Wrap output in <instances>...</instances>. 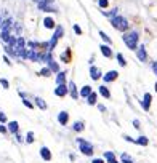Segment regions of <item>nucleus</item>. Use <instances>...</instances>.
Returning a JSON list of instances; mask_svg holds the SVG:
<instances>
[{"label": "nucleus", "mask_w": 157, "mask_h": 163, "mask_svg": "<svg viewBox=\"0 0 157 163\" xmlns=\"http://www.w3.org/2000/svg\"><path fill=\"white\" fill-rule=\"evenodd\" d=\"M99 37H101V38H103V42H104L106 45H111V43H112V40H111V37H109V35H107V34H106L104 31H99Z\"/></svg>", "instance_id": "nucleus-21"}, {"label": "nucleus", "mask_w": 157, "mask_h": 163, "mask_svg": "<svg viewBox=\"0 0 157 163\" xmlns=\"http://www.w3.org/2000/svg\"><path fill=\"white\" fill-rule=\"evenodd\" d=\"M18 128H19L18 121H10V123H8V130H10V133H13V134H18Z\"/></svg>", "instance_id": "nucleus-17"}, {"label": "nucleus", "mask_w": 157, "mask_h": 163, "mask_svg": "<svg viewBox=\"0 0 157 163\" xmlns=\"http://www.w3.org/2000/svg\"><path fill=\"white\" fill-rule=\"evenodd\" d=\"M23 104H24V106H27L29 109H32V107H34V104H32L31 101H27V99H23Z\"/></svg>", "instance_id": "nucleus-35"}, {"label": "nucleus", "mask_w": 157, "mask_h": 163, "mask_svg": "<svg viewBox=\"0 0 157 163\" xmlns=\"http://www.w3.org/2000/svg\"><path fill=\"white\" fill-rule=\"evenodd\" d=\"M96 98H98V96H96V93H92L90 96L87 98V102H88L90 106H95V104H96Z\"/></svg>", "instance_id": "nucleus-27"}, {"label": "nucleus", "mask_w": 157, "mask_h": 163, "mask_svg": "<svg viewBox=\"0 0 157 163\" xmlns=\"http://www.w3.org/2000/svg\"><path fill=\"white\" fill-rule=\"evenodd\" d=\"M123 43L127 45L128 50H138V42H139V34L138 31H128L122 35Z\"/></svg>", "instance_id": "nucleus-1"}, {"label": "nucleus", "mask_w": 157, "mask_h": 163, "mask_svg": "<svg viewBox=\"0 0 157 163\" xmlns=\"http://www.w3.org/2000/svg\"><path fill=\"white\" fill-rule=\"evenodd\" d=\"M26 141H27V144H32L34 142V133L32 131H29L26 134Z\"/></svg>", "instance_id": "nucleus-30"}, {"label": "nucleus", "mask_w": 157, "mask_h": 163, "mask_svg": "<svg viewBox=\"0 0 157 163\" xmlns=\"http://www.w3.org/2000/svg\"><path fill=\"white\" fill-rule=\"evenodd\" d=\"M133 126H135L136 130H139V128H141V125H139V120H136V118L133 120Z\"/></svg>", "instance_id": "nucleus-36"}, {"label": "nucleus", "mask_w": 157, "mask_h": 163, "mask_svg": "<svg viewBox=\"0 0 157 163\" xmlns=\"http://www.w3.org/2000/svg\"><path fill=\"white\" fill-rule=\"evenodd\" d=\"M111 26L114 27V29H117V31H120V32H128V27H130V22L127 21V18H123V16H116V18H112L111 19Z\"/></svg>", "instance_id": "nucleus-2"}, {"label": "nucleus", "mask_w": 157, "mask_h": 163, "mask_svg": "<svg viewBox=\"0 0 157 163\" xmlns=\"http://www.w3.org/2000/svg\"><path fill=\"white\" fill-rule=\"evenodd\" d=\"M116 58H117V61H119V66H122V67L127 66V59H125V56H123L122 53H117V54H116Z\"/></svg>", "instance_id": "nucleus-24"}, {"label": "nucleus", "mask_w": 157, "mask_h": 163, "mask_svg": "<svg viewBox=\"0 0 157 163\" xmlns=\"http://www.w3.org/2000/svg\"><path fill=\"white\" fill-rule=\"evenodd\" d=\"M35 104H37L40 109H44V111L47 109V102H45L44 99H40V98H37V99H35Z\"/></svg>", "instance_id": "nucleus-28"}, {"label": "nucleus", "mask_w": 157, "mask_h": 163, "mask_svg": "<svg viewBox=\"0 0 157 163\" xmlns=\"http://www.w3.org/2000/svg\"><path fill=\"white\" fill-rule=\"evenodd\" d=\"M152 71H154V74L157 75V61H154V62H152Z\"/></svg>", "instance_id": "nucleus-39"}, {"label": "nucleus", "mask_w": 157, "mask_h": 163, "mask_svg": "<svg viewBox=\"0 0 157 163\" xmlns=\"http://www.w3.org/2000/svg\"><path fill=\"white\" fill-rule=\"evenodd\" d=\"M72 29H74V32H76L77 35H82V29H80V26L74 24V27H72Z\"/></svg>", "instance_id": "nucleus-34"}, {"label": "nucleus", "mask_w": 157, "mask_h": 163, "mask_svg": "<svg viewBox=\"0 0 157 163\" xmlns=\"http://www.w3.org/2000/svg\"><path fill=\"white\" fill-rule=\"evenodd\" d=\"M74 131H83V123H82V121H76V123H74Z\"/></svg>", "instance_id": "nucleus-29"}, {"label": "nucleus", "mask_w": 157, "mask_h": 163, "mask_svg": "<svg viewBox=\"0 0 157 163\" xmlns=\"http://www.w3.org/2000/svg\"><path fill=\"white\" fill-rule=\"evenodd\" d=\"M47 64H48V67L51 69V72H61V71H60V66H58V64H56V62L53 61V58H51V59H50Z\"/></svg>", "instance_id": "nucleus-20"}, {"label": "nucleus", "mask_w": 157, "mask_h": 163, "mask_svg": "<svg viewBox=\"0 0 157 163\" xmlns=\"http://www.w3.org/2000/svg\"><path fill=\"white\" fill-rule=\"evenodd\" d=\"M67 93H69V86H66V85H58L55 88V94H56V96H60V98L66 96Z\"/></svg>", "instance_id": "nucleus-9"}, {"label": "nucleus", "mask_w": 157, "mask_h": 163, "mask_svg": "<svg viewBox=\"0 0 157 163\" xmlns=\"http://www.w3.org/2000/svg\"><path fill=\"white\" fill-rule=\"evenodd\" d=\"M67 86H69V93H71V96H72V98L76 99V98H77V88H76V85H74V82L71 80Z\"/></svg>", "instance_id": "nucleus-18"}, {"label": "nucleus", "mask_w": 157, "mask_h": 163, "mask_svg": "<svg viewBox=\"0 0 157 163\" xmlns=\"http://www.w3.org/2000/svg\"><path fill=\"white\" fill-rule=\"evenodd\" d=\"M44 26L47 27V29H53V27L56 29V24H55V19L53 18H45L44 19Z\"/></svg>", "instance_id": "nucleus-15"}, {"label": "nucleus", "mask_w": 157, "mask_h": 163, "mask_svg": "<svg viewBox=\"0 0 157 163\" xmlns=\"http://www.w3.org/2000/svg\"><path fill=\"white\" fill-rule=\"evenodd\" d=\"M120 161H122V163H135V160H133L130 155H128L127 152H123V154L120 155Z\"/></svg>", "instance_id": "nucleus-22"}, {"label": "nucleus", "mask_w": 157, "mask_h": 163, "mask_svg": "<svg viewBox=\"0 0 157 163\" xmlns=\"http://www.w3.org/2000/svg\"><path fill=\"white\" fill-rule=\"evenodd\" d=\"M0 121H2V123H5V121H7V115L3 112H0Z\"/></svg>", "instance_id": "nucleus-37"}, {"label": "nucleus", "mask_w": 157, "mask_h": 163, "mask_svg": "<svg viewBox=\"0 0 157 163\" xmlns=\"http://www.w3.org/2000/svg\"><path fill=\"white\" fill-rule=\"evenodd\" d=\"M90 77H92V80H99V78L103 77L101 69H99V67H96V66H92V67H90Z\"/></svg>", "instance_id": "nucleus-8"}, {"label": "nucleus", "mask_w": 157, "mask_h": 163, "mask_svg": "<svg viewBox=\"0 0 157 163\" xmlns=\"http://www.w3.org/2000/svg\"><path fill=\"white\" fill-rule=\"evenodd\" d=\"M98 5L101 7V8H107V5H109V0H98Z\"/></svg>", "instance_id": "nucleus-31"}, {"label": "nucleus", "mask_w": 157, "mask_h": 163, "mask_svg": "<svg viewBox=\"0 0 157 163\" xmlns=\"http://www.w3.org/2000/svg\"><path fill=\"white\" fill-rule=\"evenodd\" d=\"M63 32H64L63 26H56V31H55V34H53V37H51V40H50V48H51V50L56 47V43H58V40L63 37Z\"/></svg>", "instance_id": "nucleus-4"}, {"label": "nucleus", "mask_w": 157, "mask_h": 163, "mask_svg": "<svg viewBox=\"0 0 157 163\" xmlns=\"http://www.w3.org/2000/svg\"><path fill=\"white\" fill-rule=\"evenodd\" d=\"M119 77V72L117 71H109L103 75V80H104V83H111V82H114Z\"/></svg>", "instance_id": "nucleus-7"}, {"label": "nucleus", "mask_w": 157, "mask_h": 163, "mask_svg": "<svg viewBox=\"0 0 157 163\" xmlns=\"http://www.w3.org/2000/svg\"><path fill=\"white\" fill-rule=\"evenodd\" d=\"M151 104H152V96H151V93H144V96H143V101H141V107L148 112L149 109H151Z\"/></svg>", "instance_id": "nucleus-6"}, {"label": "nucleus", "mask_w": 157, "mask_h": 163, "mask_svg": "<svg viewBox=\"0 0 157 163\" xmlns=\"http://www.w3.org/2000/svg\"><path fill=\"white\" fill-rule=\"evenodd\" d=\"M136 58L141 62H146L148 61V51H146V47L144 45H139L138 47V50H136Z\"/></svg>", "instance_id": "nucleus-5"}, {"label": "nucleus", "mask_w": 157, "mask_h": 163, "mask_svg": "<svg viewBox=\"0 0 157 163\" xmlns=\"http://www.w3.org/2000/svg\"><path fill=\"white\" fill-rule=\"evenodd\" d=\"M93 91H92V86H88V85H85L82 90H80V96H83V98H88L90 94H92Z\"/></svg>", "instance_id": "nucleus-16"}, {"label": "nucleus", "mask_w": 157, "mask_h": 163, "mask_svg": "<svg viewBox=\"0 0 157 163\" xmlns=\"http://www.w3.org/2000/svg\"><path fill=\"white\" fill-rule=\"evenodd\" d=\"M39 75H42V77H50L51 75V69H50V67H44V69L39 72Z\"/></svg>", "instance_id": "nucleus-26"}, {"label": "nucleus", "mask_w": 157, "mask_h": 163, "mask_svg": "<svg viewBox=\"0 0 157 163\" xmlns=\"http://www.w3.org/2000/svg\"><path fill=\"white\" fill-rule=\"evenodd\" d=\"M0 133H7V128H5V126H2V125H0Z\"/></svg>", "instance_id": "nucleus-42"}, {"label": "nucleus", "mask_w": 157, "mask_h": 163, "mask_svg": "<svg viewBox=\"0 0 157 163\" xmlns=\"http://www.w3.org/2000/svg\"><path fill=\"white\" fill-rule=\"evenodd\" d=\"M58 121H60V125H66L67 121H69V114L66 111H61L58 114Z\"/></svg>", "instance_id": "nucleus-11"}, {"label": "nucleus", "mask_w": 157, "mask_h": 163, "mask_svg": "<svg viewBox=\"0 0 157 163\" xmlns=\"http://www.w3.org/2000/svg\"><path fill=\"white\" fill-rule=\"evenodd\" d=\"M99 51H101V53H103V56H104V58H107V59L114 56V53H112L111 47H109V45H106V43H103L101 47H99Z\"/></svg>", "instance_id": "nucleus-10"}, {"label": "nucleus", "mask_w": 157, "mask_h": 163, "mask_svg": "<svg viewBox=\"0 0 157 163\" xmlns=\"http://www.w3.org/2000/svg\"><path fill=\"white\" fill-rule=\"evenodd\" d=\"M3 61H5V64H7V66H11V61L8 59V56H3Z\"/></svg>", "instance_id": "nucleus-40"}, {"label": "nucleus", "mask_w": 157, "mask_h": 163, "mask_svg": "<svg viewBox=\"0 0 157 163\" xmlns=\"http://www.w3.org/2000/svg\"><path fill=\"white\" fill-rule=\"evenodd\" d=\"M61 61H63V62H69V61H71V50H66V51L61 54Z\"/></svg>", "instance_id": "nucleus-25"}, {"label": "nucleus", "mask_w": 157, "mask_h": 163, "mask_svg": "<svg viewBox=\"0 0 157 163\" xmlns=\"http://www.w3.org/2000/svg\"><path fill=\"white\" fill-rule=\"evenodd\" d=\"M104 160H106L107 163H117V158H116V155H114V152H111V151L104 152Z\"/></svg>", "instance_id": "nucleus-13"}, {"label": "nucleus", "mask_w": 157, "mask_h": 163, "mask_svg": "<svg viewBox=\"0 0 157 163\" xmlns=\"http://www.w3.org/2000/svg\"><path fill=\"white\" fill-rule=\"evenodd\" d=\"M40 157L44 158L45 161L51 160V152L48 151V147H42V149H40Z\"/></svg>", "instance_id": "nucleus-12"}, {"label": "nucleus", "mask_w": 157, "mask_h": 163, "mask_svg": "<svg viewBox=\"0 0 157 163\" xmlns=\"http://www.w3.org/2000/svg\"><path fill=\"white\" fill-rule=\"evenodd\" d=\"M104 161H106L104 158H93L92 160V163H104Z\"/></svg>", "instance_id": "nucleus-38"}, {"label": "nucleus", "mask_w": 157, "mask_h": 163, "mask_svg": "<svg viewBox=\"0 0 157 163\" xmlns=\"http://www.w3.org/2000/svg\"><path fill=\"white\" fill-rule=\"evenodd\" d=\"M136 144L138 146H148L149 144V139L146 138V136H139V138H136Z\"/></svg>", "instance_id": "nucleus-23"}, {"label": "nucleus", "mask_w": 157, "mask_h": 163, "mask_svg": "<svg viewBox=\"0 0 157 163\" xmlns=\"http://www.w3.org/2000/svg\"><path fill=\"white\" fill-rule=\"evenodd\" d=\"M56 83H58V85H66V72H64V71L58 72V77H56Z\"/></svg>", "instance_id": "nucleus-14"}, {"label": "nucleus", "mask_w": 157, "mask_h": 163, "mask_svg": "<svg viewBox=\"0 0 157 163\" xmlns=\"http://www.w3.org/2000/svg\"><path fill=\"white\" fill-rule=\"evenodd\" d=\"M0 85H2L5 90H8V88H10V83H8V80H5V78H0Z\"/></svg>", "instance_id": "nucleus-32"}, {"label": "nucleus", "mask_w": 157, "mask_h": 163, "mask_svg": "<svg viewBox=\"0 0 157 163\" xmlns=\"http://www.w3.org/2000/svg\"><path fill=\"white\" fill-rule=\"evenodd\" d=\"M98 109H99V111H101V112H106V111H107V109H106L103 104H99V106H98Z\"/></svg>", "instance_id": "nucleus-41"}, {"label": "nucleus", "mask_w": 157, "mask_h": 163, "mask_svg": "<svg viewBox=\"0 0 157 163\" xmlns=\"http://www.w3.org/2000/svg\"><path fill=\"white\" fill-rule=\"evenodd\" d=\"M2 26H3V19H2V16H0V29H2Z\"/></svg>", "instance_id": "nucleus-43"}, {"label": "nucleus", "mask_w": 157, "mask_h": 163, "mask_svg": "<svg viewBox=\"0 0 157 163\" xmlns=\"http://www.w3.org/2000/svg\"><path fill=\"white\" fill-rule=\"evenodd\" d=\"M123 139H125L127 142H133V144H136V139L130 138V136H128V134H123Z\"/></svg>", "instance_id": "nucleus-33"}, {"label": "nucleus", "mask_w": 157, "mask_h": 163, "mask_svg": "<svg viewBox=\"0 0 157 163\" xmlns=\"http://www.w3.org/2000/svg\"><path fill=\"white\" fill-rule=\"evenodd\" d=\"M99 94H103V96H104L106 99H109V98H111V91H109V88H107V86H104V85L99 86Z\"/></svg>", "instance_id": "nucleus-19"}, {"label": "nucleus", "mask_w": 157, "mask_h": 163, "mask_svg": "<svg viewBox=\"0 0 157 163\" xmlns=\"http://www.w3.org/2000/svg\"><path fill=\"white\" fill-rule=\"evenodd\" d=\"M77 144H79V147H80V151H82L83 155H93V146H92V142L85 141V139H77Z\"/></svg>", "instance_id": "nucleus-3"}]
</instances>
